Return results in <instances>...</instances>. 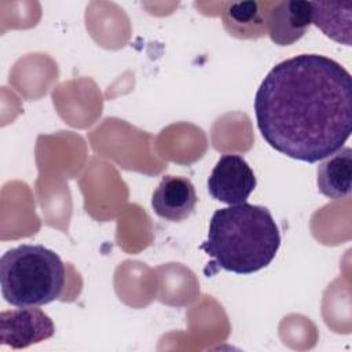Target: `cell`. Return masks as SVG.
I'll return each mask as SVG.
<instances>
[{"instance_id": "cell-1", "label": "cell", "mask_w": 352, "mask_h": 352, "mask_svg": "<svg viewBox=\"0 0 352 352\" xmlns=\"http://www.w3.org/2000/svg\"><path fill=\"white\" fill-rule=\"evenodd\" d=\"M263 139L314 164L338 151L352 132V78L334 59L301 54L276 63L254 96Z\"/></svg>"}, {"instance_id": "cell-2", "label": "cell", "mask_w": 352, "mask_h": 352, "mask_svg": "<svg viewBox=\"0 0 352 352\" xmlns=\"http://www.w3.org/2000/svg\"><path fill=\"white\" fill-rule=\"evenodd\" d=\"M280 246V232L271 212L253 204L217 209L201 249L219 268L249 275L271 264Z\"/></svg>"}, {"instance_id": "cell-3", "label": "cell", "mask_w": 352, "mask_h": 352, "mask_svg": "<svg viewBox=\"0 0 352 352\" xmlns=\"http://www.w3.org/2000/svg\"><path fill=\"white\" fill-rule=\"evenodd\" d=\"M65 264L43 245H21L0 258V286L14 307H40L55 301L65 286Z\"/></svg>"}, {"instance_id": "cell-4", "label": "cell", "mask_w": 352, "mask_h": 352, "mask_svg": "<svg viewBox=\"0 0 352 352\" xmlns=\"http://www.w3.org/2000/svg\"><path fill=\"white\" fill-rule=\"evenodd\" d=\"M257 180L253 169L238 154H223L208 179L209 195L227 205L246 202L256 188Z\"/></svg>"}, {"instance_id": "cell-5", "label": "cell", "mask_w": 352, "mask_h": 352, "mask_svg": "<svg viewBox=\"0 0 352 352\" xmlns=\"http://www.w3.org/2000/svg\"><path fill=\"white\" fill-rule=\"evenodd\" d=\"M55 333L52 319L40 308L18 307L0 314V344L23 349L51 338Z\"/></svg>"}, {"instance_id": "cell-6", "label": "cell", "mask_w": 352, "mask_h": 352, "mask_svg": "<svg viewBox=\"0 0 352 352\" xmlns=\"http://www.w3.org/2000/svg\"><path fill=\"white\" fill-rule=\"evenodd\" d=\"M197 199L195 187L190 179L166 175L153 192L151 208L158 217L179 223L192 214Z\"/></svg>"}, {"instance_id": "cell-7", "label": "cell", "mask_w": 352, "mask_h": 352, "mask_svg": "<svg viewBox=\"0 0 352 352\" xmlns=\"http://www.w3.org/2000/svg\"><path fill=\"white\" fill-rule=\"evenodd\" d=\"M312 23L311 1H275L268 14V36L276 45L285 47L298 41Z\"/></svg>"}, {"instance_id": "cell-8", "label": "cell", "mask_w": 352, "mask_h": 352, "mask_svg": "<svg viewBox=\"0 0 352 352\" xmlns=\"http://www.w3.org/2000/svg\"><path fill=\"white\" fill-rule=\"evenodd\" d=\"M275 1L226 3L221 21L236 38H260L268 33V14Z\"/></svg>"}, {"instance_id": "cell-9", "label": "cell", "mask_w": 352, "mask_h": 352, "mask_svg": "<svg viewBox=\"0 0 352 352\" xmlns=\"http://www.w3.org/2000/svg\"><path fill=\"white\" fill-rule=\"evenodd\" d=\"M318 190L330 199H342L352 187V148L341 147L318 166Z\"/></svg>"}, {"instance_id": "cell-10", "label": "cell", "mask_w": 352, "mask_h": 352, "mask_svg": "<svg viewBox=\"0 0 352 352\" xmlns=\"http://www.w3.org/2000/svg\"><path fill=\"white\" fill-rule=\"evenodd\" d=\"M312 6V23L318 26L327 37L342 43L351 44L349 21L351 18H342L341 8L344 4L340 3H324L311 1Z\"/></svg>"}]
</instances>
